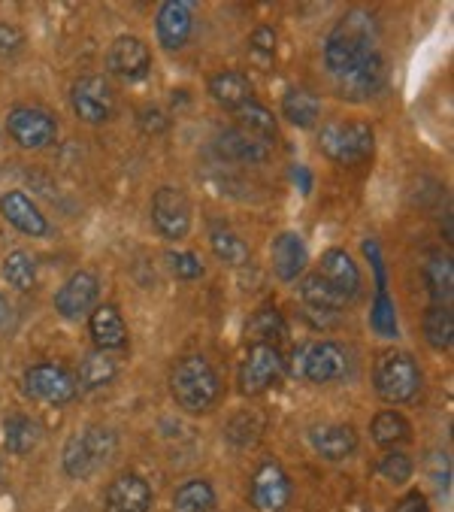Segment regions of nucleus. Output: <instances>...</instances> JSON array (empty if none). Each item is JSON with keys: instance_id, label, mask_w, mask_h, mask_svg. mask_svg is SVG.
Here are the masks:
<instances>
[{"instance_id": "f257e3e1", "label": "nucleus", "mask_w": 454, "mask_h": 512, "mask_svg": "<svg viewBox=\"0 0 454 512\" xmlns=\"http://www.w3.org/2000/svg\"><path fill=\"white\" fill-rule=\"evenodd\" d=\"M379 25L376 16L367 10H349L343 19L333 25V31L324 40V64L333 76H343L358 61L376 52Z\"/></svg>"}, {"instance_id": "f03ea898", "label": "nucleus", "mask_w": 454, "mask_h": 512, "mask_svg": "<svg viewBox=\"0 0 454 512\" xmlns=\"http://www.w3.org/2000/svg\"><path fill=\"white\" fill-rule=\"evenodd\" d=\"M170 391L185 413H209L221 394L218 373L203 355H188L170 373Z\"/></svg>"}, {"instance_id": "7ed1b4c3", "label": "nucleus", "mask_w": 454, "mask_h": 512, "mask_svg": "<svg viewBox=\"0 0 454 512\" xmlns=\"http://www.w3.org/2000/svg\"><path fill=\"white\" fill-rule=\"evenodd\" d=\"M116 452V434L109 428H85L76 431L67 446H64V473L70 479H88L91 473H97Z\"/></svg>"}, {"instance_id": "20e7f679", "label": "nucleus", "mask_w": 454, "mask_h": 512, "mask_svg": "<svg viewBox=\"0 0 454 512\" xmlns=\"http://www.w3.org/2000/svg\"><path fill=\"white\" fill-rule=\"evenodd\" d=\"M373 388L385 403H409L415 400L418 388H421V367L409 352H385L376 361V373H373Z\"/></svg>"}, {"instance_id": "39448f33", "label": "nucleus", "mask_w": 454, "mask_h": 512, "mask_svg": "<svg viewBox=\"0 0 454 512\" xmlns=\"http://www.w3.org/2000/svg\"><path fill=\"white\" fill-rule=\"evenodd\" d=\"M318 146L333 164H361L373 155L376 134L364 122H327L318 134Z\"/></svg>"}, {"instance_id": "423d86ee", "label": "nucleus", "mask_w": 454, "mask_h": 512, "mask_svg": "<svg viewBox=\"0 0 454 512\" xmlns=\"http://www.w3.org/2000/svg\"><path fill=\"white\" fill-rule=\"evenodd\" d=\"M70 104H73V113L88 122V125H103L112 119L116 113V94H112L109 82L103 76H79L70 88Z\"/></svg>"}, {"instance_id": "0eeeda50", "label": "nucleus", "mask_w": 454, "mask_h": 512, "mask_svg": "<svg viewBox=\"0 0 454 512\" xmlns=\"http://www.w3.org/2000/svg\"><path fill=\"white\" fill-rule=\"evenodd\" d=\"M152 225L164 240H185L191 231V203L182 188L161 185L152 194Z\"/></svg>"}, {"instance_id": "6e6552de", "label": "nucleus", "mask_w": 454, "mask_h": 512, "mask_svg": "<svg viewBox=\"0 0 454 512\" xmlns=\"http://www.w3.org/2000/svg\"><path fill=\"white\" fill-rule=\"evenodd\" d=\"M25 391L31 400L64 406L76 397V379L61 364H34L25 370Z\"/></svg>"}, {"instance_id": "1a4fd4ad", "label": "nucleus", "mask_w": 454, "mask_h": 512, "mask_svg": "<svg viewBox=\"0 0 454 512\" xmlns=\"http://www.w3.org/2000/svg\"><path fill=\"white\" fill-rule=\"evenodd\" d=\"M7 134L22 149H46L58 137V122L40 107H16L7 116Z\"/></svg>"}, {"instance_id": "9d476101", "label": "nucleus", "mask_w": 454, "mask_h": 512, "mask_svg": "<svg viewBox=\"0 0 454 512\" xmlns=\"http://www.w3.org/2000/svg\"><path fill=\"white\" fill-rule=\"evenodd\" d=\"M97 294H100V282L94 273L88 270H79L73 273L58 291H55V313L67 322H79L85 316H91L94 303H97Z\"/></svg>"}, {"instance_id": "9b49d317", "label": "nucleus", "mask_w": 454, "mask_h": 512, "mask_svg": "<svg viewBox=\"0 0 454 512\" xmlns=\"http://www.w3.org/2000/svg\"><path fill=\"white\" fill-rule=\"evenodd\" d=\"M385 79H388L385 58L373 52L364 61H358L352 70H346L343 76H336V91L343 100H370L385 88Z\"/></svg>"}, {"instance_id": "f8f14e48", "label": "nucleus", "mask_w": 454, "mask_h": 512, "mask_svg": "<svg viewBox=\"0 0 454 512\" xmlns=\"http://www.w3.org/2000/svg\"><path fill=\"white\" fill-rule=\"evenodd\" d=\"M285 370V358L279 346H252L240 367V391L255 397L264 394Z\"/></svg>"}, {"instance_id": "ddd939ff", "label": "nucleus", "mask_w": 454, "mask_h": 512, "mask_svg": "<svg viewBox=\"0 0 454 512\" xmlns=\"http://www.w3.org/2000/svg\"><path fill=\"white\" fill-rule=\"evenodd\" d=\"M249 500L258 512H285L288 503H291V479L288 473L267 461L258 467V473L252 476V491H249Z\"/></svg>"}, {"instance_id": "4468645a", "label": "nucleus", "mask_w": 454, "mask_h": 512, "mask_svg": "<svg viewBox=\"0 0 454 512\" xmlns=\"http://www.w3.org/2000/svg\"><path fill=\"white\" fill-rule=\"evenodd\" d=\"M106 67L116 73L119 79H125V82H140L152 70V52H149V46L140 37L125 34V37H119L116 43L109 46Z\"/></svg>"}, {"instance_id": "2eb2a0df", "label": "nucleus", "mask_w": 454, "mask_h": 512, "mask_svg": "<svg viewBox=\"0 0 454 512\" xmlns=\"http://www.w3.org/2000/svg\"><path fill=\"white\" fill-rule=\"evenodd\" d=\"M349 370V355L346 349L333 343V340H321V343H312L306 349V358H303V376L315 385H327V382H336L343 379Z\"/></svg>"}, {"instance_id": "dca6fc26", "label": "nucleus", "mask_w": 454, "mask_h": 512, "mask_svg": "<svg viewBox=\"0 0 454 512\" xmlns=\"http://www.w3.org/2000/svg\"><path fill=\"white\" fill-rule=\"evenodd\" d=\"M0 216H4L16 231L28 234V237H49L52 234V225L49 219L40 213L37 203L25 194V191H7V194H0Z\"/></svg>"}, {"instance_id": "f3484780", "label": "nucleus", "mask_w": 454, "mask_h": 512, "mask_svg": "<svg viewBox=\"0 0 454 512\" xmlns=\"http://www.w3.org/2000/svg\"><path fill=\"white\" fill-rule=\"evenodd\" d=\"M106 512H149L152 509V488L137 473H122L109 482L103 497Z\"/></svg>"}, {"instance_id": "a211bd4d", "label": "nucleus", "mask_w": 454, "mask_h": 512, "mask_svg": "<svg viewBox=\"0 0 454 512\" xmlns=\"http://www.w3.org/2000/svg\"><path fill=\"white\" fill-rule=\"evenodd\" d=\"M318 276L346 303L355 300L358 291H361V270H358L355 258L346 249H327L321 255V273Z\"/></svg>"}, {"instance_id": "6ab92c4d", "label": "nucleus", "mask_w": 454, "mask_h": 512, "mask_svg": "<svg viewBox=\"0 0 454 512\" xmlns=\"http://www.w3.org/2000/svg\"><path fill=\"white\" fill-rule=\"evenodd\" d=\"M191 28H194V13H191V4L185 0H164L158 7V16H155V31H158V43L164 49H182L191 37Z\"/></svg>"}, {"instance_id": "aec40b11", "label": "nucleus", "mask_w": 454, "mask_h": 512, "mask_svg": "<svg viewBox=\"0 0 454 512\" xmlns=\"http://www.w3.org/2000/svg\"><path fill=\"white\" fill-rule=\"evenodd\" d=\"M88 331H91V340L100 352H112V349L128 346V325H125V319L116 306H109V303L91 310Z\"/></svg>"}, {"instance_id": "412c9836", "label": "nucleus", "mask_w": 454, "mask_h": 512, "mask_svg": "<svg viewBox=\"0 0 454 512\" xmlns=\"http://www.w3.org/2000/svg\"><path fill=\"white\" fill-rule=\"evenodd\" d=\"M215 152L224 161H237V164H264L270 158V146L240 128H227L224 134H218Z\"/></svg>"}, {"instance_id": "4be33fe9", "label": "nucleus", "mask_w": 454, "mask_h": 512, "mask_svg": "<svg viewBox=\"0 0 454 512\" xmlns=\"http://www.w3.org/2000/svg\"><path fill=\"white\" fill-rule=\"evenodd\" d=\"M209 94L224 110H243L252 104V79L240 70H221L209 79Z\"/></svg>"}, {"instance_id": "5701e85b", "label": "nucleus", "mask_w": 454, "mask_h": 512, "mask_svg": "<svg viewBox=\"0 0 454 512\" xmlns=\"http://www.w3.org/2000/svg\"><path fill=\"white\" fill-rule=\"evenodd\" d=\"M306 261H309V252L300 234L282 231L273 240V270L282 282H294L306 270Z\"/></svg>"}, {"instance_id": "b1692460", "label": "nucleus", "mask_w": 454, "mask_h": 512, "mask_svg": "<svg viewBox=\"0 0 454 512\" xmlns=\"http://www.w3.org/2000/svg\"><path fill=\"white\" fill-rule=\"evenodd\" d=\"M312 446L327 461H346L358 452V434L349 425H321L312 431Z\"/></svg>"}, {"instance_id": "393cba45", "label": "nucleus", "mask_w": 454, "mask_h": 512, "mask_svg": "<svg viewBox=\"0 0 454 512\" xmlns=\"http://www.w3.org/2000/svg\"><path fill=\"white\" fill-rule=\"evenodd\" d=\"M300 300H303V306H306L309 313H318V316H336L339 310H346V300L339 297L318 273L303 279Z\"/></svg>"}, {"instance_id": "a878e982", "label": "nucleus", "mask_w": 454, "mask_h": 512, "mask_svg": "<svg viewBox=\"0 0 454 512\" xmlns=\"http://www.w3.org/2000/svg\"><path fill=\"white\" fill-rule=\"evenodd\" d=\"M40 437H43V431L31 416L13 413L4 419V446L10 455H31L37 449Z\"/></svg>"}, {"instance_id": "bb28decb", "label": "nucleus", "mask_w": 454, "mask_h": 512, "mask_svg": "<svg viewBox=\"0 0 454 512\" xmlns=\"http://www.w3.org/2000/svg\"><path fill=\"white\" fill-rule=\"evenodd\" d=\"M282 116L297 128H315L321 116V100L306 88H288L282 97Z\"/></svg>"}, {"instance_id": "cd10ccee", "label": "nucleus", "mask_w": 454, "mask_h": 512, "mask_svg": "<svg viewBox=\"0 0 454 512\" xmlns=\"http://www.w3.org/2000/svg\"><path fill=\"white\" fill-rule=\"evenodd\" d=\"M237 119H240V131H246V134H252L255 140H261V143H267L270 149L276 146V140H279V125H276V116L267 110V107H261V104H246L243 110H237Z\"/></svg>"}, {"instance_id": "c85d7f7f", "label": "nucleus", "mask_w": 454, "mask_h": 512, "mask_svg": "<svg viewBox=\"0 0 454 512\" xmlns=\"http://www.w3.org/2000/svg\"><path fill=\"white\" fill-rule=\"evenodd\" d=\"M116 373H119V367H116V361H112L106 352H88L85 358H82V364H79V382H76V388H82V391H97V388H106L112 379H116Z\"/></svg>"}, {"instance_id": "c756f323", "label": "nucleus", "mask_w": 454, "mask_h": 512, "mask_svg": "<svg viewBox=\"0 0 454 512\" xmlns=\"http://www.w3.org/2000/svg\"><path fill=\"white\" fill-rule=\"evenodd\" d=\"M282 337H285V319L279 316L276 306H264L246 325V340H252V346H276Z\"/></svg>"}, {"instance_id": "7c9ffc66", "label": "nucleus", "mask_w": 454, "mask_h": 512, "mask_svg": "<svg viewBox=\"0 0 454 512\" xmlns=\"http://www.w3.org/2000/svg\"><path fill=\"white\" fill-rule=\"evenodd\" d=\"M370 434L379 446H400V443H409L412 440V425L406 422V416H400L397 409H385V413H379L370 425Z\"/></svg>"}, {"instance_id": "2f4dec72", "label": "nucleus", "mask_w": 454, "mask_h": 512, "mask_svg": "<svg viewBox=\"0 0 454 512\" xmlns=\"http://www.w3.org/2000/svg\"><path fill=\"white\" fill-rule=\"evenodd\" d=\"M424 337L436 352L451 349V343H454V313L448 310V306L433 303L430 310L424 313Z\"/></svg>"}, {"instance_id": "473e14b6", "label": "nucleus", "mask_w": 454, "mask_h": 512, "mask_svg": "<svg viewBox=\"0 0 454 512\" xmlns=\"http://www.w3.org/2000/svg\"><path fill=\"white\" fill-rule=\"evenodd\" d=\"M424 282H427L430 297H433L439 306H448L451 291H454V270H451V258H448V255H433V258L424 264Z\"/></svg>"}, {"instance_id": "72a5a7b5", "label": "nucleus", "mask_w": 454, "mask_h": 512, "mask_svg": "<svg viewBox=\"0 0 454 512\" xmlns=\"http://www.w3.org/2000/svg\"><path fill=\"white\" fill-rule=\"evenodd\" d=\"M209 246H212L215 258L224 261L227 267H243V264L252 261V252L243 243V237H237L234 231H227V228H215L209 234Z\"/></svg>"}, {"instance_id": "f704fd0d", "label": "nucleus", "mask_w": 454, "mask_h": 512, "mask_svg": "<svg viewBox=\"0 0 454 512\" xmlns=\"http://www.w3.org/2000/svg\"><path fill=\"white\" fill-rule=\"evenodd\" d=\"M4 279L16 291H31L37 285V261H34V255L25 252V249H13L4 258Z\"/></svg>"}, {"instance_id": "c9c22d12", "label": "nucleus", "mask_w": 454, "mask_h": 512, "mask_svg": "<svg viewBox=\"0 0 454 512\" xmlns=\"http://www.w3.org/2000/svg\"><path fill=\"white\" fill-rule=\"evenodd\" d=\"M173 503L179 512H209L215 506V491L206 479H188L176 488Z\"/></svg>"}, {"instance_id": "e433bc0d", "label": "nucleus", "mask_w": 454, "mask_h": 512, "mask_svg": "<svg viewBox=\"0 0 454 512\" xmlns=\"http://www.w3.org/2000/svg\"><path fill=\"white\" fill-rule=\"evenodd\" d=\"M370 325L379 337H397V306L388 297V291L376 294V303L370 310Z\"/></svg>"}, {"instance_id": "4c0bfd02", "label": "nucleus", "mask_w": 454, "mask_h": 512, "mask_svg": "<svg viewBox=\"0 0 454 512\" xmlns=\"http://www.w3.org/2000/svg\"><path fill=\"white\" fill-rule=\"evenodd\" d=\"M164 261H167L170 273H173L176 279H185V282L200 279V276L206 273V267L200 264V258H197L194 252H167Z\"/></svg>"}, {"instance_id": "58836bf2", "label": "nucleus", "mask_w": 454, "mask_h": 512, "mask_svg": "<svg viewBox=\"0 0 454 512\" xmlns=\"http://www.w3.org/2000/svg\"><path fill=\"white\" fill-rule=\"evenodd\" d=\"M379 473H382V479H388L391 485H403V482L412 479V461H409V455H403V452L394 449V452H388V455L382 458Z\"/></svg>"}, {"instance_id": "ea45409f", "label": "nucleus", "mask_w": 454, "mask_h": 512, "mask_svg": "<svg viewBox=\"0 0 454 512\" xmlns=\"http://www.w3.org/2000/svg\"><path fill=\"white\" fill-rule=\"evenodd\" d=\"M249 52H252V58H255L261 67H267V64L273 61V55H276V31L267 28V25L255 28L252 37H249Z\"/></svg>"}, {"instance_id": "a19ab883", "label": "nucleus", "mask_w": 454, "mask_h": 512, "mask_svg": "<svg viewBox=\"0 0 454 512\" xmlns=\"http://www.w3.org/2000/svg\"><path fill=\"white\" fill-rule=\"evenodd\" d=\"M25 43V34L16 25H0V55H13Z\"/></svg>"}, {"instance_id": "79ce46f5", "label": "nucleus", "mask_w": 454, "mask_h": 512, "mask_svg": "<svg viewBox=\"0 0 454 512\" xmlns=\"http://www.w3.org/2000/svg\"><path fill=\"white\" fill-rule=\"evenodd\" d=\"M140 128L146 131V134H164L167 131V116L161 113V110H143L140 113Z\"/></svg>"}, {"instance_id": "37998d69", "label": "nucleus", "mask_w": 454, "mask_h": 512, "mask_svg": "<svg viewBox=\"0 0 454 512\" xmlns=\"http://www.w3.org/2000/svg\"><path fill=\"white\" fill-rule=\"evenodd\" d=\"M364 252L370 255L373 267H376V282H379V291H385V264H382V255H379V246L373 240L364 243Z\"/></svg>"}, {"instance_id": "c03bdc74", "label": "nucleus", "mask_w": 454, "mask_h": 512, "mask_svg": "<svg viewBox=\"0 0 454 512\" xmlns=\"http://www.w3.org/2000/svg\"><path fill=\"white\" fill-rule=\"evenodd\" d=\"M397 512H430V506H427V497L421 491H412V494L403 497V503L397 506Z\"/></svg>"}, {"instance_id": "a18cd8bd", "label": "nucleus", "mask_w": 454, "mask_h": 512, "mask_svg": "<svg viewBox=\"0 0 454 512\" xmlns=\"http://www.w3.org/2000/svg\"><path fill=\"white\" fill-rule=\"evenodd\" d=\"M16 325V310H13V303L0 294V331H10Z\"/></svg>"}, {"instance_id": "49530a36", "label": "nucleus", "mask_w": 454, "mask_h": 512, "mask_svg": "<svg viewBox=\"0 0 454 512\" xmlns=\"http://www.w3.org/2000/svg\"><path fill=\"white\" fill-rule=\"evenodd\" d=\"M303 358H306V349H294V355H291V376H303Z\"/></svg>"}, {"instance_id": "de8ad7c7", "label": "nucleus", "mask_w": 454, "mask_h": 512, "mask_svg": "<svg viewBox=\"0 0 454 512\" xmlns=\"http://www.w3.org/2000/svg\"><path fill=\"white\" fill-rule=\"evenodd\" d=\"M0 479H4V467H0Z\"/></svg>"}]
</instances>
